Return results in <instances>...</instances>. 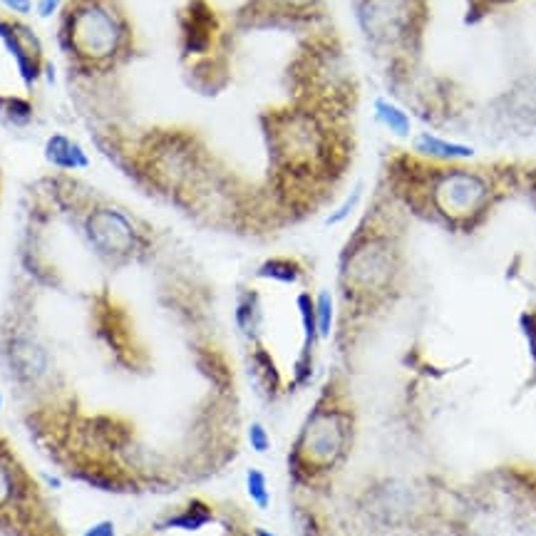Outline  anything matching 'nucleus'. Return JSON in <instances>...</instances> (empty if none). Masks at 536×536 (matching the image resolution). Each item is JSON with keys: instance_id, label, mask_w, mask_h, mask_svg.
Segmentation results:
<instances>
[{"instance_id": "f03ea898", "label": "nucleus", "mask_w": 536, "mask_h": 536, "mask_svg": "<svg viewBox=\"0 0 536 536\" xmlns=\"http://www.w3.org/2000/svg\"><path fill=\"white\" fill-rule=\"evenodd\" d=\"M494 194H497V177L477 172L465 164L440 167L430 177V189H427L432 209L452 224L477 221L494 204Z\"/></svg>"}, {"instance_id": "7ed1b4c3", "label": "nucleus", "mask_w": 536, "mask_h": 536, "mask_svg": "<svg viewBox=\"0 0 536 536\" xmlns=\"http://www.w3.org/2000/svg\"><path fill=\"white\" fill-rule=\"evenodd\" d=\"M350 440H353V420L340 407L318 402L298 432L291 462H296L298 472H328L348 455Z\"/></svg>"}, {"instance_id": "39448f33", "label": "nucleus", "mask_w": 536, "mask_h": 536, "mask_svg": "<svg viewBox=\"0 0 536 536\" xmlns=\"http://www.w3.org/2000/svg\"><path fill=\"white\" fill-rule=\"evenodd\" d=\"M5 365L18 385L38 388L53 378L55 358L53 350L43 343L35 333L18 331L5 340Z\"/></svg>"}, {"instance_id": "0eeeda50", "label": "nucleus", "mask_w": 536, "mask_h": 536, "mask_svg": "<svg viewBox=\"0 0 536 536\" xmlns=\"http://www.w3.org/2000/svg\"><path fill=\"white\" fill-rule=\"evenodd\" d=\"M43 154L55 169H60V172H67V174L85 172V169H90V164H92L87 149L82 147L77 139L67 137L65 132L50 134L48 142H45Z\"/></svg>"}, {"instance_id": "6e6552de", "label": "nucleus", "mask_w": 536, "mask_h": 536, "mask_svg": "<svg viewBox=\"0 0 536 536\" xmlns=\"http://www.w3.org/2000/svg\"><path fill=\"white\" fill-rule=\"evenodd\" d=\"M373 117L385 132L393 134L395 139L402 142H410L415 137V117L407 110L402 102L395 100L390 95H375L373 97Z\"/></svg>"}, {"instance_id": "6ab92c4d", "label": "nucleus", "mask_w": 536, "mask_h": 536, "mask_svg": "<svg viewBox=\"0 0 536 536\" xmlns=\"http://www.w3.org/2000/svg\"><path fill=\"white\" fill-rule=\"evenodd\" d=\"M0 536H33L23 524H18L10 517H0Z\"/></svg>"}, {"instance_id": "a211bd4d", "label": "nucleus", "mask_w": 536, "mask_h": 536, "mask_svg": "<svg viewBox=\"0 0 536 536\" xmlns=\"http://www.w3.org/2000/svg\"><path fill=\"white\" fill-rule=\"evenodd\" d=\"M82 536H120L117 534V524L112 519H97L90 527L82 532Z\"/></svg>"}, {"instance_id": "f3484780", "label": "nucleus", "mask_w": 536, "mask_h": 536, "mask_svg": "<svg viewBox=\"0 0 536 536\" xmlns=\"http://www.w3.org/2000/svg\"><path fill=\"white\" fill-rule=\"evenodd\" d=\"M519 333H522L524 343H527V353L532 358V365L536 368V311H524L517 321Z\"/></svg>"}, {"instance_id": "423d86ee", "label": "nucleus", "mask_w": 536, "mask_h": 536, "mask_svg": "<svg viewBox=\"0 0 536 536\" xmlns=\"http://www.w3.org/2000/svg\"><path fill=\"white\" fill-rule=\"evenodd\" d=\"M412 142V154L420 157L422 162L440 164V167H452V164H472L479 157V149L465 139H452L445 134L432 130L415 132Z\"/></svg>"}, {"instance_id": "aec40b11", "label": "nucleus", "mask_w": 536, "mask_h": 536, "mask_svg": "<svg viewBox=\"0 0 536 536\" xmlns=\"http://www.w3.org/2000/svg\"><path fill=\"white\" fill-rule=\"evenodd\" d=\"M65 0H38L35 3V8H38L40 18H50V15H55L58 10H63Z\"/></svg>"}, {"instance_id": "f8f14e48", "label": "nucleus", "mask_w": 536, "mask_h": 536, "mask_svg": "<svg viewBox=\"0 0 536 536\" xmlns=\"http://www.w3.org/2000/svg\"><path fill=\"white\" fill-rule=\"evenodd\" d=\"M256 278L271 283H283V286H293V283H301L306 278L303 264L293 256H271L264 264L256 268Z\"/></svg>"}, {"instance_id": "4468645a", "label": "nucleus", "mask_w": 536, "mask_h": 536, "mask_svg": "<svg viewBox=\"0 0 536 536\" xmlns=\"http://www.w3.org/2000/svg\"><path fill=\"white\" fill-rule=\"evenodd\" d=\"M316 323L321 343L323 340H331L335 328H338V301H335V293L331 288H321L316 293Z\"/></svg>"}, {"instance_id": "5701e85b", "label": "nucleus", "mask_w": 536, "mask_h": 536, "mask_svg": "<svg viewBox=\"0 0 536 536\" xmlns=\"http://www.w3.org/2000/svg\"><path fill=\"white\" fill-rule=\"evenodd\" d=\"M3 407H5V398H3V390H0V412H3Z\"/></svg>"}, {"instance_id": "20e7f679", "label": "nucleus", "mask_w": 536, "mask_h": 536, "mask_svg": "<svg viewBox=\"0 0 536 536\" xmlns=\"http://www.w3.org/2000/svg\"><path fill=\"white\" fill-rule=\"evenodd\" d=\"M82 239L87 249L105 264H130L147 249V234L122 206L100 201L82 216Z\"/></svg>"}, {"instance_id": "f257e3e1", "label": "nucleus", "mask_w": 536, "mask_h": 536, "mask_svg": "<svg viewBox=\"0 0 536 536\" xmlns=\"http://www.w3.org/2000/svg\"><path fill=\"white\" fill-rule=\"evenodd\" d=\"M400 271L393 241L378 231H360L340 254L338 278L348 301H370L388 291Z\"/></svg>"}, {"instance_id": "412c9836", "label": "nucleus", "mask_w": 536, "mask_h": 536, "mask_svg": "<svg viewBox=\"0 0 536 536\" xmlns=\"http://www.w3.org/2000/svg\"><path fill=\"white\" fill-rule=\"evenodd\" d=\"M0 3L18 15H28L33 10V0H0Z\"/></svg>"}, {"instance_id": "1a4fd4ad", "label": "nucleus", "mask_w": 536, "mask_h": 536, "mask_svg": "<svg viewBox=\"0 0 536 536\" xmlns=\"http://www.w3.org/2000/svg\"><path fill=\"white\" fill-rule=\"evenodd\" d=\"M234 326L246 343L256 345L264 331V303L256 288H244L236 298L234 306Z\"/></svg>"}, {"instance_id": "ddd939ff", "label": "nucleus", "mask_w": 536, "mask_h": 536, "mask_svg": "<svg viewBox=\"0 0 536 536\" xmlns=\"http://www.w3.org/2000/svg\"><path fill=\"white\" fill-rule=\"evenodd\" d=\"M244 487H246V497L254 504L259 512H268L273 502V492H271V482H268V474L261 467H249L244 474Z\"/></svg>"}, {"instance_id": "9d476101", "label": "nucleus", "mask_w": 536, "mask_h": 536, "mask_svg": "<svg viewBox=\"0 0 536 536\" xmlns=\"http://www.w3.org/2000/svg\"><path fill=\"white\" fill-rule=\"evenodd\" d=\"M25 489H28V479H25L23 469L8 452L0 450V512L20 502Z\"/></svg>"}, {"instance_id": "9b49d317", "label": "nucleus", "mask_w": 536, "mask_h": 536, "mask_svg": "<svg viewBox=\"0 0 536 536\" xmlns=\"http://www.w3.org/2000/svg\"><path fill=\"white\" fill-rule=\"evenodd\" d=\"M249 368H251V378L261 385V390L268 395V398H276L283 388V378L278 373V365L273 363L271 353L264 348L261 343L254 345L249 355Z\"/></svg>"}, {"instance_id": "2eb2a0df", "label": "nucleus", "mask_w": 536, "mask_h": 536, "mask_svg": "<svg viewBox=\"0 0 536 536\" xmlns=\"http://www.w3.org/2000/svg\"><path fill=\"white\" fill-rule=\"evenodd\" d=\"M360 201H363V184H358V187H355L353 192H350L348 197L340 201V204L335 206L331 214L326 216V226H328V229H333V226L345 224V221H348L350 216L355 214V209H358V206H360Z\"/></svg>"}, {"instance_id": "dca6fc26", "label": "nucleus", "mask_w": 536, "mask_h": 536, "mask_svg": "<svg viewBox=\"0 0 536 536\" xmlns=\"http://www.w3.org/2000/svg\"><path fill=\"white\" fill-rule=\"evenodd\" d=\"M246 442H249V447L254 450V455H268L273 447L271 432H268V427L259 420L249 422V427H246Z\"/></svg>"}, {"instance_id": "4be33fe9", "label": "nucleus", "mask_w": 536, "mask_h": 536, "mask_svg": "<svg viewBox=\"0 0 536 536\" xmlns=\"http://www.w3.org/2000/svg\"><path fill=\"white\" fill-rule=\"evenodd\" d=\"M251 536H276V534L266 527H251Z\"/></svg>"}]
</instances>
